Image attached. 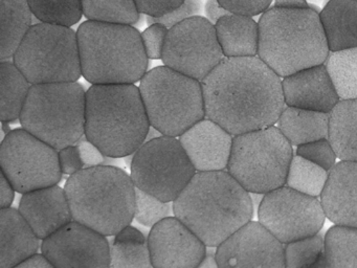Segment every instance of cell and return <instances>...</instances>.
<instances>
[{
  "mask_svg": "<svg viewBox=\"0 0 357 268\" xmlns=\"http://www.w3.org/2000/svg\"><path fill=\"white\" fill-rule=\"evenodd\" d=\"M202 86L206 119L233 136L271 127L286 107L281 77L258 56L225 58Z\"/></svg>",
  "mask_w": 357,
  "mask_h": 268,
  "instance_id": "obj_1",
  "label": "cell"
},
{
  "mask_svg": "<svg viewBox=\"0 0 357 268\" xmlns=\"http://www.w3.org/2000/svg\"><path fill=\"white\" fill-rule=\"evenodd\" d=\"M174 216L211 248L252 221V194L227 171L197 172L173 202Z\"/></svg>",
  "mask_w": 357,
  "mask_h": 268,
  "instance_id": "obj_2",
  "label": "cell"
},
{
  "mask_svg": "<svg viewBox=\"0 0 357 268\" xmlns=\"http://www.w3.org/2000/svg\"><path fill=\"white\" fill-rule=\"evenodd\" d=\"M149 119L135 84L91 85L86 91L85 137L106 156L135 154L147 140Z\"/></svg>",
  "mask_w": 357,
  "mask_h": 268,
  "instance_id": "obj_3",
  "label": "cell"
},
{
  "mask_svg": "<svg viewBox=\"0 0 357 268\" xmlns=\"http://www.w3.org/2000/svg\"><path fill=\"white\" fill-rule=\"evenodd\" d=\"M258 57L280 77L325 64L330 54L319 12L268 8L259 19Z\"/></svg>",
  "mask_w": 357,
  "mask_h": 268,
  "instance_id": "obj_4",
  "label": "cell"
},
{
  "mask_svg": "<svg viewBox=\"0 0 357 268\" xmlns=\"http://www.w3.org/2000/svg\"><path fill=\"white\" fill-rule=\"evenodd\" d=\"M64 190L73 220L104 236H116L135 219L137 186L120 168H85L70 176Z\"/></svg>",
  "mask_w": 357,
  "mask_h": 268,
  "instance_id": "obj_5",
  "label": "cell"
},
{
  "mask_svg": "<svg viewBox=\"0 0 357 268\" xmlns=\"http://www.w3.org/2000/svg\"><path fill=\"white\" fill-rule=\"evenodd\" d=\"M77 35L82 75L93 85L135 84L147 73L142 34L131 25L87 20Z\"/></svg>",
  "mask_w": 357,
  "mask_h": 268,
  "instance_id": "obj_6",
  "label": "cell"
},
{
  "mask_svg": "<svg viewBox=\"0 0 357 268\" xmlns=\"http://www.w3.org/2000/svg\"><path fill=\"white\" fill-rule=\"evenodd\" d=\"M86 91L78 82L37 84L20 115L22 128L56 150L85 135Z\"/></svg>",
  "mask_w": 357,
  "mask_h": 268,
  "instance_id": "obj_7",
  "label": "cell"
},
{
  "mask_svg": "<svg viewBox=\"0 0 357 268\" xmlns=\"http://www.w3.org/2000/svg\"><path fill=\"white\" fill-rule=\"evenodd\" d=\"M150 125L162 135L179 137L206 119L202 82L168 66L148 71L139 85Z\"/></svg>",
  "mask_w": 357,
  "mask_h": 268,
  "instance_id": "obj_8",
  "label": "cell"
},
{
  "mask_svg": "<svg viewBox=\"0 0 357 268\" xmlns=\"http://www.w3.org/2000/svg\"><path fill=\"white\" fill-rule=\"evenodd\" d=\"M292 158V144L271 126L234 136L227 172L250 194L265 195L285 186Z\"/></svg>",
  "mask_w": 357,
  "mask_h": 268,
  "instance_id": "obj_9",
  "label": "cell"
},
{
  "mask_svg": "<svg viewBox=\"0 0 357 268\" xmlns=\"http://www.w3.org/2000/svg\"><path fill=\"white\" fill-rule=\"evenodd\" d=\"M13 59L32 85L77 82L82 75L78 35L70 27L33 25Z\"/></svg>",
  "mask_w": 357,
  "mask_h": 268,
  "instance_id": "obj_10",
  "label": "cell"
},
{
  "mask_svg": "<svg viewBox=\"0 0 357 268\" xmlns=\"http://www.w3.org/2000/svg\"><path fill=\"white\" fill-rule=\"evenodd\" d=\"M130 168L137 188L165 202H174L197 173L179 140L167 135L147 140Z\"/></svg>",
  "mask_w": 357,
  "mask_h": 268,
  "instance_id": "obj_11",
  "label": "cell"
},
{
  "mask_svg": "<svg viewBox=\"0 0 357 268\" xmlns=\"http://www.w3.org/2000/svg\"><path fill=\"white\" fill-rule=\"evenodd\" d=\"M0 167L20 194L56 186L63 175L58 150L24 128L13 130L3 138Z\"/></svg>",
  "mask_w": 357,
  "mask_h": 268,
  "instance_id": "obj_12",
  "label": "cell"
},
{
  "mask_svg": "<svg viewBox=\"0 0 357 268\" xmlns=\"http://www.w3.org/2000/svg\"><path fill=\"white\" fill-rule=\"evenodd\" d=\"M225 59L215 24L204 17H192L169 29L165 66L202 82Z\"/></svg>",
  "mask_w": 357,
  "mask_h": 268,
  "instance_id": "obj_13",
  "label": "cell"
},
{
  "mask_svg": "<svg viewBox=\"0 0 357 268\" xmlns=\"http://www.w3.org/2000/svg\"><path fill=\"white\" fill-rule=\"evenodd\" d=\"M259 222L284 245L319 234L326 214L317 197L284 186L263 195Z\"/></svg>",
  "mask_w": 357,
  "mask_h": 268,
  "instance_id": "obj_14",
  "label": "cell"
},
{
  "mask_svg": "<svg viewBox=\"0 0 357 268\" xmlns=\"http://www.w3.org/2000/svg\"><path fill=\"white\" fill-rule=\"evenodd\" d=\"M55 268H110V244L104 234L73 220L41 243Z\"/></svg>",
  "mask_w": 357,
  "mask_h": 268,
  "instance_id": "obj_15",
  "label": "cell"
},
{
  "mask_svg": "<svg viewBox=\"0 0 357 268\" xmlns=\"http://www.w3.org/2000/svg\"><path fill=\"white\" fill-rule=\"evenodd\" d=\"M220 268H285L284 244L260 222L250 221L216 247Z\"/></svg>",
  "mask_w": 357,
  "mask_h": 268,
  "instance_id": "obj_16",
  "label": "cell"
},
{
  "mask_svg": "<svg viewBox=\"0 0 357 268\" xmlns=\"http://www.w3.org/2000/svg\"><path fill=\"white\" fill-rule=\"evenodd\" d=\"M154 268H197L206 245L175 216L154 225L148 236Z\"/></svg>",
  "mask_w": 357,
  "mask_h": 268,
  "instance_id": "obj_17",
  "label": "cell"
},
{
  "mask_svg": "<svg viewBox=\"0 0 357 268\" xmlns=\"http://www.w3.org/2000/svg\"><path fill=\"white\" fill-rule=\"evenodd\" d=\"M234 136L215 121L204 119L179 136L196 172L225 171Z\"/></svg>",
  "mask_w": 357,
  "mask_h": 268,
  "instance_id": "obj_18",
  "label": "cell"
},
{
  "mask_svg": "<svg viewBox=\"0 0 357 268\" xmlns=\"http://www.w3.org/2000/svg\"><path fill=\"white\" fill-rule=\"evenodd\" d=\"M282 87L288 107L330 113L340 100L325 64L283 77Z\"/></svg>",
  "mask_w": 357,
  "mask_h": 268,
  "instance_id": "obj_19",
  "label": "cell"
},
{
  "mask_svg": "<svg viewBox=\"0 0 357 268\" xmlns=\"http://www.w3.org/2000/svg\"><path fill=\"white\" fill-rule=\"evenodd\" d=\"M18 211L41 241L73 221L66 190L58 184L22 194Z\"/></svg>",
  "mask_w": 357,
  "mask_h": 268,
  "instance_id": "obj_20",
  "label": "cell"
},
{
  "mask_svg": "<svg viewBox=\"0 0 357 268\" xmlns=\"http://www.w3.org/2000/svg\"><path fill=\"white\" fill-rule=\"evenodd\" d=\"M321 202L326 217L335 225L357 228V163L340 161L334 165Z\"/></svg>",
  "mask_w": 357,
  "mask_h": 268,
  "instance_id": "obj_21",
  "label": "cell"
},
{
  "mask_svg": "<svg viewBox=\"0 0 357 268\" xmlns=\"http://www.w3.org/2000/svg\"><path fill=\"white\" fill-rule=\"evenodd\" d=\"M40 241L18 209H0V268H14L34 257Z\"/></svg>",
  "mask_w": 357,
  "mask_h": 268,
  "instance_id": "obj_22",
  "label": "cell"
},
{
  "mask_svg": "<svg viewBox=\"0 0 357 268\" xmlns=\"http://www.w3.org/2000/svg\"><path fill=\"white\" fill-rule=\"evenodd\" d=\"M319 19L330 52L357 47V0H329Z\"/></svg>",
  "mask_w": 357,
  "mask_h": 268,
  "instance_id": "obj_23",
  "label": "cell"
},
{
  "mask_svg": "<svg viewBox=\"0 0 357 268\" xmlns=\"http://www.w3.org/2000/svg\"><path fill=\"white\" fill-rule=\"evenodd\" d=\"M217 37L225 58L257 57L259 52V22L252 17L229 14L215 24Z\"/></svg>",
  "mask_w": 357,
  "mask_h": 268,
  "instance_id": "obj_24",
  "label": "cell"
},
{
  "mask_svg": "<svg viewBox=\"0 0 357 268\" xmlns=\"http://www.w3.org/2000/svg\"><path fill=\"white\" fill-rule=\"evenodd\" d=\"M280 131L292 146L328 138L330 113L286 106L278 121Z\"/></svg>",
  "mask_w": 357,
  "mask_h": 268,
  "instance_id": "obj_25",
  "label": "cell"
},
{
  "mask_svg": "<svg viewBox=\"0 0 357 268\" xmlns=\"http://www.w3.org/2000/svg\"><path fill=\"white\" fill-rule=\"evenodd\" d=\"M28 0H0V61L17 52L32 25Z\"/></svg>",
  "mask_w": 357,
  "mask_h": 268,
  "instance_id": "obj_26",
  "label": "cell"
},
{
  "mask_svg": "<svg viewBox=\"0 0 357 268\" xmlns=\"http://www.w3.org/2000/svg\"><path fill=\"white\" fill-rule=\"evenodd\" d=\"M328 140L337 158L357 163V100H340L330 112Z\"/></svg>",
  "mask_w": 357,
  "mask_h": 268,
  "instance_id": "obj_27",
  "label": "cell"
},
{
  "mask_svg": "<svg viewBox=\"0 0 357 268\" xmlns=\"http://www.w3.org/2000/svg\"><path fill=\"white\" fill-rule=\"evenodd\" d=\"M32 84L10 61L0 62V119L1 121L20 119Z\"/></svg>",
  "mask_w": 357,
  "mask_h": 268,
  "instance_id": "obj_28",
  "label": "cell"
},
{
  "mask_svg": "<svg viewBox=\"0 0 357 268\" xmlns=\"http://www.w3.org/2000/svg\"><path fill=\"white\" fill-rule=\"evenodd\" d=\"M110 268H154L148 238L141 230L129 225L114 236Z\"/></svg>",
  "mask_w": 357,
  "mask_h": 268,
  "instance_id": "obj_29",
  "label": "cell"
},
{
  "mask_svg": "<svg viewBox=\"0 0 357 268\" xmlns=\"http://www.w3.org/2000/svg\"><path fill=\"white\" fill-rule=\"evenodd\" d=\"M325 65L340 100H357V47L330 52Z\"/></svg>",
  "mask_w": 357,
  "mask_h": 268,
  "instance_id": "obj_30",
  "label": "cell"
},
{
  "mask_svg": "<svg viewBox=\"0 0 357 268\" xmlns=\"http://www.w3.org/2000/svg\"><path fill=\"white\" fill-rule=\"evenodd\" d=\"M328 268H357V228L335 225L325 236Z\"/></svg>",
  "mask_w": 357,
  "mask_h": 268,
  "instance_id": "obj_31",
  "label": "cell"
},
{
  "mask_svg": "<svg viewBox=\"0 0 357 268\" xmlns=\"http://www.w3.org/2000/svg\"><path fill=\"white\" fill-rule=\"evenodd\" d=\"M83 15L89 20L132 25L141 13L135 0H82Z\"/></svg>",
  "mask_w": 357,
  "mask_h": 268,
  "instance_id": "obj_32",
  "label": "cell"
},
{
  "mask_svg": "<svg viewBox=\"0 0 357 268\" xmlns=\"http://www.w3.org/2000/svg\"><path fill=\"white\" fill-rule=\"evenodd\" d=\"M328 177L329 172L296 155L290 163L285 186L308 196L319 197L325 188Z\"/></svg>",
  "mask_w": 357,
  "mask_h": 268,
  "instance_id": "obj_33",
  "label": "cell"
},
{
  "mask_svg": "<svg viewBox=\"0 0 357 268\" xmlns=\"http://www.w3.org/2000/svg\"><path fill=\"white\" fill-rule=\"evenodd\" d=\"M285 268H328L325 238L319 234L284 245Z\"/></svg>",
  "mask_w": 357,
  "mask_h": 268,
  "instance_id": "obj_34",
  "label": "cell"
},
{
  "mask_svg": "<svg viewBox=\"0 0 357 268\" xmlns=\"http://www.w3.org/2000/svg\"><path fill=\"white\" fill-rule=\"evenodd\" d=\"M33 15L40 22L70 27L83 15L82 0H28Z\"/></svg>",
  "mask_w": 357,
  "mask_h": 268,
  "instance_id": "obj_35",
  "label": "cell"
},
{
  "mask_svg": "<svg viewBox=\"0 0 357 268\" xmlns=\"http://www.w3.org/2000/svg\"><path fill=\"white\" fill-rule=\"evenodd\" d=\"M174 216L173 202H165L137 188L135 219L142 225L153 228L162 220Z\"/></svg>",
  "mask_w": 357,
  "mask_h": 268,
  "instance_id": "obj_36",
  "label": "cell"
},
{
  "mask_svg": "<svg viewBox=\"0 0 357 268\" xmlns=\"http://www.w3.org/2000/svg\"><path fill=\"white\" fill-rule=\"evenodd\" d=\"M296 155L330 172L336 165L335 151L328 138L296 147Z\"/></svg>",
  "mask_w": 357,
  "mask_h": 268,
  "instance_id": "obj_37",
  "label": "cell"
},
{
  "mask_svg": "<svg viewBox=\"0 0 357 268\" xmlns=\"http://www.w3.org/2000/svg\"><path fill=\"white\" fill-rule=\"evenodd\" d=\"M168 33V27L160 23L150 24L142 33V40H143L144 47L148 58L154 59V60L162 59Z\"/></svg>",
  "mask_w": 357,
  "mask_h": 268,
  "instance_id": "obj_38",
  "label": "cell"
},
{
  "mask_svg": "<svg viewBox=\"0 0 357 268\" xmlns=\"http://www.w3.org/2000/svg\"><path fill=\"white\" fill-rule=\"evenodd\" d=\"M200 12H202L200 0H185V2L179 8L165 16L158 17V18L147 17V22L149 25L153 24V23H160L170 29L187 19L199 16Z\"/></svg>",
  "mask_w": 357,
  "mask_h": 268,
  "instance_id": "obj_39",
  "label": "cell"
},
{
  "mask_svg": "<svg viewBox=\"0 0 357 268\" xmlns=\"http://www.w3.org/2000/svg\"><path fill=\"white\" fill-rule=\"evenodd\" d=\"M273 0H218L223 8L231 14L254 17L271 8Z\"/></svg>",
  "mask_w": 357,
  "mask_h": 268,
  "instance_id": "obj_40",
  "label": "cell"
},
{
  "mask_svg": "<svg viewBox=\"0 0 357 268\" xmlns=\"http://www.w3.org/2000/svg\"><path fill=\"white\" fill-rule=\"evenodd\" d=\"M135 2L139 13L158 18L176 10L185 0H135Z\"/></svg>",
  "mask_w": 357,
  "mask_h": 268,
  "instance_id": "obj_41",
  "label": "cell"
},
{
  "mask_svg": "<svg viewBox=\"0 0 357 268\" xmlns=\"http://www.w3.org/2000/svg\"><path fill=\"white\" fill-rule=\"evenodd\" d=\"M58 154H59V163L62 173L72 176L81 170L85 169L78 144H73L61 149L58 151Z\"/></svg>",
  "mask_w": 357,
  "mask_h": 268,
  "instance_id": "obj_42",
  "label": "cell"
},
{
  "mask_svg": "<svg viewBox=\"0 0 357 268\" xmlns=\"http://www.w3.org/2000/svg\"><path fill=\"white\" fill-rule=\"evenodd\" d=\"M81 158L86 168L99 167L106 163V156L95 144L89 140H82L78 144Z\"/></svg>",
  "mask_w": 357,
  "mask_h": 268,
  "instance_id": "obj_43",
  "label": "cell"
},
{
  "mask_svg": "<svg viewBox=\"0 0 357 268\" xmlns=\"http://www.w3.org/2000/svg\"><path fill=\"white\" fill-rule=\"evenodd\" d=\"M15 188H13L11 182L1 173V180H0V209L11 207L12 203L14 201V197H15Z\"/></svg>",
  "mask_w": 357,
  "mask_h": 268,
  "instance_id": "obj_44",
  "label": "cell"
},
{
  "mask_svg": "<svg viewBox=\"0 0 357 268\" xmlns=\"http://www.w3.org/2000/svg\"><path fill=\"white\" fill-rule=\"evenodd\" d=\"M204 13H206V19L210 20L213 24H216L223 16L229 14V13L219 3L218 0H208L206 6H204Z\"/></svg>",
  "mask_w": 357,
  "mask_h": 268,
  "instance_id": "obj_45",
  "label": "cell"
},
{
  "mask_svg": "<svg viewBox=\"0 0 357 268\" xmlns=\"http://www.w3.org/2000/svg\"><path fill=\"white\" fill-rule=\"evenodd\" d=\"M14 268H55L52 265L51 262L43 255L37 253L31 259L26 260L24 263L20 264Z\"/></svg>",
  "mask_w": 357,
  "mask_h": 268,
  "instance_id": "obj_46",
  "label": "cell"
},
{
  "mask_svg": "<svg viewBox=\"0 0 357 268\" xmlns=\"http://www.w3.org/2000/svg\"><path fill=\"white\" fill-rule=\"evenodd\" d=\"M273 6L287 10H307L311 8L308 0H275Z\"/></svg>",
  "mask_w": 357,
  "mask_h": 268,
  "instance_id": "obj_47",
  "label": "cell"
},
{
  "mask_svg": "<svg viewBox=\"0 0 357 268\" xmlns=\"http://www.w3.org/2000/svg\"><path fill=\"white\" fill-rule=\"evenodd\" d=\"M197 268H220L216 259V251H208Z\"/></svg>",
  "mask_w": 357,
  "mask_h": 268,
  "instance_id": "obj_48",
  "label": "cell"
},
{
  "mask_svg": "<svg viewBox=\"0 0 357 268\" xmlns=\"http://www.w3.org/2000/svg\"><path fill=\"white\" fill-rule=\"evenodd\" d=\"M311 1H321V0H311Z\"/></svg>",
  "mask_w": 357,
  "mask_h": 268,
  "instance_id": "obj_49",
  "label": "cell"
}]
</instances>
